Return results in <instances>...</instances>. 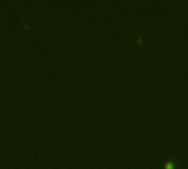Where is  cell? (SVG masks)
I'll use <instances>...</instances> for the list:
<instances>
[{
	"instance_id": "obj_1",
	"label": "cell",
	"mask_w": 188,
	"mask_h": 169,
	"mask_svg": "<svg viewBox=\"0 0 188 169\" xmlns=\"http://www.w3.org/2000/svg\"><path fill=\"white\" fill-rule=\"evenodd\" d=\"M174 163H172V161H168V163L165 164V169H174Z\"/></svg>"
}]
</instances>
